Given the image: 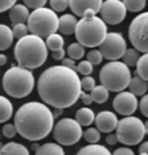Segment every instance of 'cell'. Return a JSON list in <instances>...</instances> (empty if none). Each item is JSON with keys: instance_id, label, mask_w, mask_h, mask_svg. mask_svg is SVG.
<instances>
[{"instance_id": "8fae6325", "label": "cell", "mask_w": 148, "mask_h": 155, "mask_svg": "<svg viewBox=\"0 0 148 155\" xmlns=\"http://www.w3.org/2000/svg\"><path fill=\"white\" fill-rule=\"evenodd\" d=\"M99 51L106 59L117 61L127 51L126 40L120 32H108L104 42L99 46Z\"/></svg>"}, {"instance_id": "3957f363", "label": "cell", "mask_w": 148, "mask_h": 155, "mask_svg": "<svg viewBox=\"0 0 148 155\" xmlns=\"http://www.w3.org/2000/svg\"><path fill=\"white\" fill-rule=\"evenodd\" d=\"M14 54L18 66L30 71L45 64L48 57V47L42 38L35 35H28L18 40Z\"/></svg>"}, {"instance_id": "d6a6232c", "label": "cell", "mask_w": 148, "mask_h": 155, "mask_svg": "<svg viewBox=\"0 0 148 155\" xmlns=\"http://www.w3.org/2000/svg\"><path fill=\"white\" fill-rule=\"evenodd\" d=\"M12 31H14V37L20 40V39H22L24 37L28 36L29 28H28V26H26L25 24H18V25H14Z\"/></svg>"}, {"instance_id": "f6af8a7d", "label": "cell", "mask_w": 148, "mask_h": 155, "mask_svg": "<svg viewBox=\"0 0 148 155\" xmlns=\"http://www.w3.org/2000/svg\"><path fill=\"white\" fill-rule=\"evenodd\" d=\"M51 56H53V59H56V60L63 59V57H65V50H63V49H59V50H56V51H53Z\"/></svg>"}, {"instance_id": "277c9868", "label": "cell", "mask_w": 148, "mask_h": 155, "mask_svg": "<svg viewBox=\"0 0 148 155\" xmlns=\"http://www.w3.org/2000/svg\"><path fill=\"white\" fill-rule=\"evenodd\" d=\"M76 39L77 41L84 47L100 46L106 39L107 32V25L105 21L98 18L96 15L86 16L78 21L76 28Z\"/></svg>"}, {"instance_id": "30bf717a", "label": "cell", "mask_w": 148, "mask_h": 155, "mask_svg": "<svg viewBox=\"0 0 148 155\" xmlns=\"http://www.w3.org/2000/svg\"><path fill=\"white\" fill-rule=\"evenodd\" d=\"M128 37L135 49L148 54V11L133 19L128 29Z\"/></svg>"}, {"instance_id": "bcb514c9", "label": "cell", "mask_w": 148, "mask_h": 155, "mask_svg": "<svg viewBox=\"0 0 148 155\" xmlns=\"http://www.w3.org/2000/svg\"><path fill=\"white\" fill-rule=\"evenodd\" d=\"M138 152H139V155H148V141L140 144Z\"/></svg>"}, {"instance_id": "8992f818", "label": "cell", "mask_w": 148, "mask_h": 155, "mask_svg": "<svg viewBox=\"0 0 148 155\" xmlns=\"http://www.w3.org/2000/svg\"><path fill=\"white\" fill-rule=\"evenodd\" d=\"M99 81L109 92L121 93L129 87L131 73L123 61H109L100 69Z\"/></svg>"}, {"instance_id": "ac0fdd59", "label": "cell", "mask_w": 148, "mask_h": 155, "mask_svg": "<svg viewBox=\"0 0 148 155\" xmlns=\"http://www.w3.org/2000/svg\"><path fill=\"white\" fill-rule=\"evenodd\" d=\"M14 31L12 29H10L7 25L1 24L0 25V49L6 50L12 45L14 42Z\"/></svg>"}, {"instance_id": "7bdbcfd3", "label": "cell", "mask_w": 148, "mask_h": 155, "mask_svg": "<svg viewBox=\"0 0 148 155\" xmlns=\"http://www.w3.org/2000/svg\"><path fill=\"white\" fill-rule=\"evenodd\" d=\"M81 101L84 103L85 105H90L92 102H94V99H92V96L90 94H86V93L82 91L81 92V96H80Z\"/></svg>"}, {"instance_id": "681fc988", "label": "cell", "mask_w": 148, "mask_h": 155, "mask_svg": "<svg viewBox=\"0 0 148 155\" xmlns=\"http://www.w3.org/2000/svg\"><path fill=\"white\" fill-rule=\"evenodd\" d=\"M145 130H146V135H148V120L145 122Z\"/></svg>"}, {"instance_id": "c3c4849f", "label": "cell", "mask_w": 148, "mask_h": 155, "mask_svg": "<svg viewBox=\"0 0 148 155\" xmlns=\"http://www.w3.org/2000/svg\"><path fill=\"white\" fill-rule=\"evenodd\" d=\"M61 113H63V109H57V108H55V112H53V117H55V118H57V117L59 116V115Z\"/></svg>"}, {"instance_id": "f1b7e54d", "label": "cell", "mask_w": 148, "mask_h": 155, "mask_svg": "<svg viewBox=\"0 0 148 155\" xmlns=\"http://www.w3.org/2000/svg\"><path fill=\"white\" fill-rule=\"evenodd\" d=\"M67 54L69 58H71L72 60L81 59L85 56V47L80 45L79 42H74V44L68 46Z\"/></svg>"}, {"instance_id": "5b68a950", "label": "cell", "mask_w": 148, "mask_h": 155, "mask_svg": "<svg viewBox=\"0 0 148 155\" xmlns=\"http://www.w3.org/2000/svg\"><path fill=\"white\" fill-rule=\"evenodd\" d=\"M2 86L6 94L14 98H24L34 89L35 78L29 69L12 66L4 75Z\"/></svg>"}, {"instance_id": "1f68e13d", "label": "cell", "mask_w": 148, "mask_h": 155, "mask_svg": "<svg viewBox=\"0 0 148 155\" xmlns=\"http://www.w3.org/2000/svg\"><path fill=\"white\" fill-rule=\"evenodd\" d=\"M92 66L94 65L89 63L88 60H81L80 63L77 65V71L86 77V76H89L92 73V71H94Z\"/></svg>"}, {"instance_id": "8d00e7d4", "label": "cell", "mask_w": 148, "mask_h": 155, "mask_svg": "<svg viewBox=\"0 0 148 155\" xmlns=\"http://www.w3.org/2000/svg\"><path fill=\"white\" fill-rule=\"evenodd\" d=\"M17 128L14 126V124H10V123H7L5 124L4 127H2V135H4L5 137L7 138H12L16 136L17 134Z\"/></svg>"}, {"instance_id": "7dc6e473", "label": "cell", "mask_w": 148, "mask_h": 155, "mask_svg": "<svg viewBox=\"0 0 148 155\" xmlns=\"http://www.w3.org/2000/svg\"><path fill=\"white\" fill-rule=\"evenodd\" d=\"M6 63H7V56L2 54V55L0 56V65H1V66H5Z\"/></svg>"}, {"instance_id": "ba28073f", "label": "cell", "mask_w": 148, "mask_h": 155, "mask_svg": "<svg viewBox=\"0 0 148 155\" xmlns=\"http://www.w3.org/2000/svg\"><path fill=\"white\" fill-rule=\"evenodd\" d=\"M118 142L121 144L137 145L139 144L146 135L145 123H143L138 117L128 116L119 120L116 130Z\"/></svg>"}, {"instance_id": "b9f144b4", "label": "cell", "mask_w": 148, "mask_h": 155, "mask_svg": "<svg viewBox=\"0 0 148 155\" xmlns=\"http://www.w3.org/2000/svg\"><path fill=\"white\" fill-rule=\"evenodd\" d=\"M113 155H135L134 151L128 147H119L115 150Z\"/></svg>"}, {"instance_id": "74e56055", "label": "cell", "mask_w": 148, "mask_h": 155, "mask_svg": "<svg viewBox=\"0 0 148 155\" xmlns=\"http://www.w3.org/2000/svg\"><path fill=\"white\" fill-rule=\"evenodd\" d=\"M47 1L46 0H26L25 5L28 8L32 9V10H37L40 8H43L46 6Z\"/></svg>"}, {"instance_id": "44dd1931", "label": "cell", "mask_w": 148, "mask_h": 155, "mask_svg": "<svg viewBox=\"0 0 148 155\" xmlns=\"http://www.w3.org/2000/svg\"><path fill=\"white\" fill-rule=\"evenodd\" d=\"M129 92L133 93L135 96H145V93L147 92L148 84L147 81H144L139 76H135L131 78V81L129 84Z\"/></svg>"}, {"instance_id": "2e32d148", "label": "cell", "mask_w": 148, "mask_h": 155, "mask_svg": "<svg viewBox=\"0 0 148 155\" xmlns=\"http://www.w3.org/2000/svg\"><path fill=\"white\" fill-rule=\"evenodd\" d=\"M29 17H30V14L26 5L17 4L9 11V18L14 25L25 24L26 21L29 20Z\"/></svg>"}, {"instance_id": "60d3db41", "label": "cell", "mask_w": 148, "mask_h": 155, "mask_svg": "<svg viewBox=\"0 0 148 155\" xmlns=\"http://www.w3.org/2000/svg\"><path fill=\"white\" fill-rule=\"evenodd\" d=\"M61 65L67 68H70V69H72L75 71H77V65L75 64V60H72L71 58H63L61 60Z\"/></svg>"}, {"instance_id": "f546056e", "label": "cell", "mask_w": 148, "mask_h": 155, "mask_svg": "<svg viewBox=\"0 0 148 155\" xmlns=\"http://www.w3.org/2000/svg\"><path fill=\"white\" fill-rule=\"evenodd\" d=\"M124 4L126 6L127 10L130 11V12H138L146 7L145 0H125Z\"/></svg>"}, {"instance_id": "836d02e7", "label": "cell", "mask_w": 148, "mask_h": 155, "mask_svg": "<svg viewBox=\"0 0 148 155\" xmlns=\"http://www.w3.org/2000/svg\"><path fill=\"white\" fill-rule=\"evenodd\" d=\"M49 4L55 12H63L69 7V1L66 0H51Z\"/></svg>"}, {"instance_id": "ffe728a7", "label": "cell", "mask_w": 148, "mask_h": 155, "mask_svg": "<svg viewBox=\"0 0 148 155\" xmlns=\"http://www.w3.org/2000/svg\"><path fill=\"white\" fill-rule=\"evenodd\" d=\"M95 114L88 107H82V108L78 109L77 113H76V120L81 126H89L90 124L95 122Z\"/></svg>"}, {"instance_id": "83f0119b", "label": "cell", "mask_w": 148, "mask_h": 155, "mask_svg": "<svg viewBox=\"0 0 148 155\" xmlns=\"http://www.w3.org/2000/svg\"><path fill=\"white\" fill-rule=\"evenodd\" d=\"M136 67V73L138 76L144 81H148V54H144L143 56H140Z\"/></svg>"}, {"instance_id": "52a82bcc", "label": "cell", "mask_w": 148, "mask_h": 155, "mask_svg": "<svg viewBox=\"0 0 148 155\" xmlns=\"http://www.w3.org/2000/svg\"><path fill=\"white\" fill-rule=\"evenodd\" d=\"M28 28L31 35L38 36L40 38H48L59 29V18L53 9L40 8L30 14Z\"/></svg>"}, {"instance_id": "603a6c76", "label": "cell", "mask_w": 148, "mask_h": 155, "mask_svg": "<svg viewBox=\"0 0 148 155\" xmlns=\"http://www.w3.org/2000/svg\"><path fill=\"white\" fill-rule=\"evenodd\" d=\"M35 155H65V151L60 146V144L46 143L40 145V147L36 151Z\"/></svg>"}, {"instance_id": "7402d4cb", "label": "cell", "mask_w": 148, "mask_h": 155, "mask_svg": "<svg viewBox=\"0 0 148 155\" xmlns=\"http://www.w3.org/2000/svg\"><path fill=\"white\" fill-rule=\"evenodd\" d=\"M76 155H113L109 150L105 147L104 145L99 144H90L79 150Z\"/></svg>"}, {"instance_id": "5bb4252c", "label": "cell", "mask_w": 148, "mask_h": 155, "mask_svg": "<svg viewBox=\"0 0 148 155\" xmlns=\"http://www.w3.org/2000/svg\"><path fill=\"white\" fill-rule=\"evenodd\" d=\"M102 4L101 0H70L69 8L76 16L84 18L100 12Z\"/></svg>"}, {"instance_id": "484cf974", "label": "cell", "mask_w": 148, "mask_h": 155, "mask_svg": "<svg viewBox=\"0 0 148 155\" xmlns=\"http://www.w3.org/2000/svg\"><path fill=\"white\" fill-rule=\"evenodd\" d=\"M139 58H140L139 51L135 48H129L123 56V63L128 67H134V66H137Z\"/></svg>"}, {"instance_id": "ee69618b", "label": "cell", "mask_w": 148, "mask_h": 155, "mask_svg": "<svg viewBox=\"0 0 148 155\" xmlns=\"http://www.w3.org/2000/svg\"><path fill=\"white\" fill-rule=\"evenodd\" d=\"M106 142H107V144L109 145H116V143L118 142V138H117V135L116 134H113V133H110L106 136Z\"/></svg>"}, {"instance_id": "6da1fadb", "label": "cell", "mask_w": 148, "mask_h": 155, "mask_svg": "<svg viewBox=\"0 0 148 155\" xmlns=\"http://www.w3.org/2000/svg\"><path fill=\"white\" fill-rule=\"evenodd\" d=\"M38 94L41 101L53 108H68L81 96V79L75 71L56 65L42 71L38 78Z\"/></svg>"}, {"instance_id": "4316f807", "label": "cell", "mask_w": 148, "mask_h": 155, "mask_svg": "<svg viewBox=\"0 0 148 155\" xmlns=\"http://www.w3.org/2000/svg\"><path fill=\"white\" fill-rule=\"evenodd\" d=\"M65 40H63V36L59 34H53V35L49 36L46 40V45L48 47V49L51 51H56V50L63 49Z\"/></svg>"}, {"instance_id": "e575fe53", "label": "cell", "mask_w": 148, "mask_h": 155, "mask_svg": "<svg viewBox=\"0 0 148 155\" xmlns=\"http://www.w3.org/2000/svg\"><path fill=\"white\" fill-rule=\"evenodd\" d=\"M86 58H87V60H88L90 64H92V65H99V64L102 61L104 56H102V54L100 53L99 50L92 49L87 54Z\"/></svg>"}, {"instance_id": "9a60e30c", "label": "cell", "mask_w": 148, "mask_h": 155, "mask_svg": "<svg viewBox=\"0 0 148 155\" xmlns=\"http://www.w3.org/2000/svg\"><path fill=\"white\" fill-rule=\"evenodd\" d=\"M119 120L117 118L116 114L109 110H102L96 116L95 124L97 128L102 133H109L114 130H117Z\"/></svg>"}, {"instance_id": "d590c367", "label": "cell", "mask_w": 148, "mask_h": 155, "mask_svg": "<svg viewBox=\"0 0 148 155\" xmlns=\"http://www.w3.org/2000/svg\"><path fill=\"white\" fill-rule=\"evenodd\" d=\"M81 87L84 92H92V89L96 87L95 79L90 76H86V77L81 78Z\"/></svg>"}, {"instance_id": "ab89813d", "label": "cell", "mask_w": 148, "mask_h": 155, "mask_svg": "<svg viewBox=\"0 0 148 155\" xmlns=\"http://www.w3.org/2000/svg\"><path fill=\"white\" fill-rule=\"evenodd\" d=\"M139 109H140L141 114L148 118V94L141 97L140 102H139Z\"/></svg>"}, {"instance_id": "f35d334b", "label": "cell", "mask_w": 148, "mask_h": 155, "mask_svg": "<svg viewBox=\"0 0 148 155\" xmlns=\"http://www.w3.org/2000/svg\"><path fill=\"white\" fill-rule=\"evenodd\" d=\"M14 6H16L14 0H1L0 1V12H5L7 10L10 11Z\"/></svg>"}, {"instance_id": "9c48e42d", "label": "cell", "mask_w": 148, "mask_h": 155, "mask_svg": "<svg viewBox=\"0 0 148 155\" xmlns=\"http://www.w3.org/2000/svg\"><path fill=\"white\" fill-rule=\"evenodd\" d=\"M84 136L81 125L72 118H63L58 120L53 127V138L63 146H70L80 141Z\"/></svg>"}, {"instance_id": "7c38bea8", "label": "cell", "mask_w": 148, "mask_h": 155, "mask_svg": "<svg viewBox=\"0 0 148 155\" xmlns=\"http://www.w3.org/2000/svg\"><path fill=\"white\" fill-rule=\"evenodd\" d=\"M101 19L108 25H118L126 18L127 9L124 1L107 0L104 1L100 10Z\"/></svg>"}, {"instance_id": "4dcf8cb0", "label": "cell", "mask_w": 148, "mask_h": 155, "mask_svg": "<svg viewBox=\"0 0 148 155\" xmlns=\"http://www.w3.org/2000/svg\"><path fill=\"white\" fill-rule=\"evenodd\" d=\"M84 138L90 144H96L100 140V130L98 128L90 127L84 132Z\"/></svg>"}, {"instance_id": "e0dca14e", "label": "cell", "mask_w": 148, "mask_h": 155, "mask_svg": "<svg viewBox=\"0 0 148 155\" xmlns=\"http://www.w3.org/2000/svg\"><path fill=\"white\" fill-rule=\"evenodd\" d=\"M78 25L77 18L74 15L67 14L59 18V30L63 35H71L76 32V28Z\"/></svg>"}, {"instance_id": "7a4b0ae2", "label": "cell", "mask_w": 148, "mask_h": 155, "mask_svg": "<svg viewBox=\"0 0 148 155\" xmlns=\"http://www.w3.org/2000/svg\"><path fill=\"white\" fill-rule=\"evenodd\" d=\"M53 114L48 106L39 102L21 105L14 115L18 134L28 141H40L47 137L53 127Z\"/></svg>"}, {"instance_id": "4fadbf2b", "label": "cell", "mask_w": 148, "mask_h": 155, "mask_svg": "<svg viewBox=\"0 0 148 155\" xmlns=\"http://www.w3.org/2000/svg\"><path fill=\"white\" fill-rule=\"evenodd\" d=\"M113 106L114 109L118 114L128 117L136 112L139 104H138L137 97L133 93L124 91L121 93H118L117 96H115L113 101Z\"/></svg>"}, {"instance_id": "cb8c5ba5", "label": "cell", "mask_w": 148, "mask_h": 155, "mask_svg": "<svg viewBox=\"0 0 148 155\" xmlns=\"http://www.w3.org/2000/svg\"><path fill=\"white\" fill-rule=\"evenodd\" d=\"M0 122L1 123H6L7 120H9L12 113H14V107L12 104L7 97L5 96H0Z\"/></svg>"}, {"instance_id": "d4e9b609", "label": "cell", "mask_w": 148, "mask_h": 155, "mask_svg": "<svg viewBox=\"0 0 148 155\" xmlns=\"http://www.w3.org/2000/svg\"><path fill=\"white\" fill-rule=\"evenodd\" d=\"M90 95L92 96V99H94L95 103L102 104V103H105L108 99V97H109V91L106 87H104L102 85H99V86H96L92 89Z\"/></svg>"}, {"instance_id": "d6986e66", "label": "cell", "mask_w": 148, "mask_h": 155, "mask_svg": "<svg viewBox=\"0 0 148 155\" xmlns=\"http://www.w3.org/2000/svg\"><path fill=\"white\" fill-rule=\"evenodd\" d=\"M1 155H30L25 145L16 142H9L1 147Z\"/></svg>"}]
</instances>
